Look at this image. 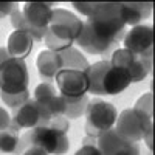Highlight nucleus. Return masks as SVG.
Wrapping results in <instances>:
<instances>
[{"label": "nucleus", "mask_w": 155, "mask_h": 155, "mask_svg": "<svg viewBox=\"0 0 155 155\" xmlns=\"http://www.w3.org/2000/svg\"><path fill=\"white\" fill-rule=\"evenodd\" d=\"M27 147L36 146L44 149L48 155H65L70 150V140L65 134H59L48 126L34 127L22 137Z\"/></svg>", "instance_id": "4"}, {"label": "nucleus", "mask_w": 155, "mask_h": 155, "mask_svg": "<svg viewBox=\"0 0 155 155\" xmlns=\"http://www.w3.org/2000/svg\"><path fill=\"white\" fill-rule=\"evenodd\" d=\"M123 48L135 54H144L153 50V28L152 25L141 23L127 30L123 37Z\"/></svg>", "instance_id": "10"}, {"label": "nucleus", "mask_w": 155, "mask_h": 155, "mask_svg": "<svg viewBox=\"0 0 155 155\" xmlns=\"http://www.w3.org/2000/svg\"><path fill=\"white\" fill-rule=\"evenodd\" d=\"M33 45H34V41H33V37L27 31L14 30L8 36V41H6V47L5 48L8 51L9 58L25 61V58L31 53Z\"/></svg>", "instance_id": "17"}, {"label": "nucleus", "mask_w": 155, "mask_h": 155, "mask_svg": "<svg viewBox=\"0 0 155 155\" xmlns=\"http://www.w3.org/2000/svg\"><path fill=\"white\" fill-rule=\"evenodd\" d=\"M53 118L51 113L41 104H37L34 99H28L22 107H19L17 110H14L11 120L20 130L27 129L31 130L34 127H41V126H48L50 120Z\"/></svg>", "instance_id": "8"}, {"label": "nucleus", "mask_w": 155, "mask_h": 155, "mask_svg": "<svg viewBox=\"0 0 155 155\" xmlns=\"http://www.w3.org/2000/svg\"><path fill=\"white\" fill-rule=\"evenodd\" d=\"M25 149H27V144L19 134L11 130L0 132V152L11 155H22Z\"/></svg>", "instance_id": "20"}, {"label": "nucleus", "mask_w": 155, "mask_h": 155, "mask_svg": "<svg viewBox=\"0 0 155 155\" xmlns=\"http://www.w3.org/2000/svg\"><path fill=\"white\" fill-rule=\"evenodd\" d=\"M0 98H2L3 104H5L9 110L14 112V110H17L19 107H22L25 102L31 98V95H30L28 90H25V92H22V93H17V95H8V93L0 92Z\"/></svg>", "instance_id": "22"}, {"label": "nucleus", "mask_w": 155, "mask_h": 155, "mask_svg": "<svg viewBox=\"0 0 155 155\" xmlns=\"http://www.w3.org/2000/svg\"><path fill=\"white\" fill-rule=\"evenodd\" d=\"M28 84L30 74L25 61L9 58L0 65V92L17 95L28 90Z\"/></svg>", "instance_id": "5"}, {"label": "nucleus", "mask_w": 155, "mask_h": 155, "mask_svg": "<svg viewBox=\"0 0 155 155\" xmlns=\"http://www.w3.org/2000/svg\"><path fill=\"white\" fill-rule=\"evenodd\" d=\"M84 116H85V124L92 126L101 134H104L113 129L116 118H118V110L112 102L104 101L101 98H93L88 101Z\"/></svg>", "instance_id": "7"}, {"label": "nucleus", "mask_w": 155, "mask_h": 155, "mask_svg": "<svg viewBox=\"0 0 155 155\" xmlns=\"http://www.w3.org/2000/svg\"><path fill=\"white\" fill-rule=\"evenodd\" d=\"M110 67L109 59H102L98 61L95 64H90V67L85 71V76L88 79V93L92 96H104L102 93V78H104V73L107 71V68Z\"/></svg>", "instance_id": "18"}, {"label": "nucleus", "mask_w": 155, "mask_h": 155, "mask_svg": "<svg viewBox=\"0 0 155 155\" xmlns=\"http://www.w3.org/2000/svg\"><path fill=\"white\" fill-rule=\"evenodd\" d=\"M48 127L50 129H53V130H56V132H59V134H68V130H70V121L65 118V116H62V115H59V116H53V118L50 120V123H48Z\"/></svg>", "instance_id": "24"}, {"label": "nucleus", "mask_w": 155, "mask_h": 155, "mask_svg": "<svg viewBox=\"0 0 155 155\" xmlns=\"http://www.w3.org/2000/svg\"><path fill=\"white\" fill-rule=\"evenodd\" d=\"M141 113H144L146 116L153 120V93L152 92H147V93H143L138 101L135 102V106L132 107Z\"/></svg>", "instance_id": "23"}, {"label": "nucleus", "mask_w": 155, "mask_h": 155, "mask_svg": "<svg viewBox=\"0 0 155 155\" xmlns=\"http://www.w3.org/2000/svg\"><path fill=\"white\" fill-rule=\"evenodd\" d=\"M130 84H132L130 76L126 70L110 65L104 73V78H102V93H104V96L120 95Z\"/></svg>", "instance_id": "14"}, {"label": "nucleus", "mask_w": 155, "mask_h": 155, "mask_svg": "<svg viewBox=\"0 0 155 155\" xmlns=\"http://www.w3.org/2000/svg\"><path fill=\"white\" fill-rule=\"evenodd\" d=\"M96 141H98V140L85 135V137L82 138V146H96Z\"/></svg>", "instance_id": "31"}, {"label": "nucleus", "mask_w": 155, "mask_h": 155, "mask_svg": "<svg viewBox=\"0 0 155 155\" xmlns=\"http://www.w3.org/2000/svg\"><path fill=\"white\" fill-rule=\"evenodd\" d=\"M22 155H48V153H47L44 149H41V147L30 146V147H27V149H25V152H23Z\"/></svg>", "instance_id": "29"}, {"label": "nucleus", "mask_w": 155, "mask_h": 155, "mask_svg": "<svg viewBox=\"0 0 155 155\" xmlns=\"http://www.w3.org/2000/svg\"><path fill=\"white\" fill-rule=\"evenodd\" d=\"M96 147L102 155H141L137 143H127L118 137L113 129L104 132L96 141Z\"/></svg>", "instance_id": "11"}, {"label": "nucleus", "mask_w": 155, "mask_h": 155, "mask_svg": "<svg viewBox=\"0 0 155 155\" xmlns=\"http://www.w3.org/2000/svg\"><path fill=\"white\" fill-rule=\"evenodd\" d=\"M74 44L81 50H84L85 53H88V54H99V56H106L109 51H112L113 47H115L109 41L102 39L101 36H98L87 22H84L82 31H81L79 36L76 37Z\"/></svg>", "instance_id": "12"}, {"label": "nucleus", "mask_w": 155, "mask_h": 155, "mask_svg": "<svg viewBox=\"0 0 155 155\" xmlns=\"http://www.w3.org/2000/svg\"><path fill=\"white\" fill-rule=\"evenodd\" d=\"M102 39L116 45L126 34V23L121 16V2H98L95 14L85 20Z\"/></svg>", "instance_id": "1"}, {"label": "nucleus", "mask_w": 155, "mask_h": 155, "mask_svg": "<svg viewBox=\"0 0 155 155\" xmlns=\"http://www.w3.org/2000/svg\"><path fill=\"white\" fill-rule=\"evenodd\" d=\"M36 68L44 79V82H54V78L62 70V59L59 53L50 50H42L37 54Z\"/></svg>", "instance_id": "15"}, {"label": "nucleus", "mask_w": 155, "mask_h": 155, "mask_svg": "<svg viewBox=\"0 0 155 155\" xmlns=\"http://www.w3.org/2000/svg\"><path fill=\"white\" fill-rule=\"evenodd\" d=\"M9 126H11V116H9L8 110L3 109V107H0V132L8 130Z\"/></svg>", "instance_id": "27"}, {"label": "nucleus", "mask_w": 155, "mask_h": 155, "mask_svg": "<svg viewBox=\"0 0 155 155\" xmlns=\"http://www.w3.org/2000/svg\"><path fill=\"white\" fill-rule=\"evenodd\" d=\"M82 27H84V22L76 14H73L71 11L65 8H56L51 12V19L47 30L51 34L62 39V41L71 42L74 45L76 37L82 31Z\"/></svg>", "instance_id": "6"}, {"label": "nucleus", "mask_w": 155, "mask_h": 155, "mask_svg": "<svg viewBox=\"0 0 155 155\" xmlns=\"http://www.w3.org/2000/svg\"><path fill=\"white\" fill-rule=\"evenodd\" d=\"M54 87L65 98H82L88 93V79L82 71L61 70L54 78Z\"/></svg>", "instance_id": "9"}, {"label": "nucleus", "mask_w": 155, "mask_h": 155, "mask_svg": "<svg viewBox=\"0 0 155 155\" xmlns=\"http://www.w3.org/2000/svg\"><path fill=\"white\" fill-rule=\"evenodd\" d=\"M152 9L153 5L150 2H121V16L126 27L141 25L152 16Z\"/></svg>", "instance_id": "16"}, {"label": "nucleus", "mask_w": 155, "mask_h": 155, "mask_svg": "<svg viewBox=\"0 0 155 155\" xmlns=\"http://www.w3.org/2000/svg\"><path fill=\"white\" fill-rule=\"evenodd\" d=\"M74 155H102L96 146H82Z\"/></svg>", "instance_id": "28"}, {"label": "nucleus", "mask_w": 155, "mask_h": 155, "mask_svg": "<svg viewBox=\"0 0 155 155\" xmlns=\"http://www.w3.org/2000/svg\"><path fill=\"white\" fill-rule=\"evenodd\" d=\"M143 140L146 141V146H147V149L152 152V149H153V127H152V129H149L147 134L143 137Z\"/></svg>", "instance_id": "30"}, {"label": "nucleus", "mask_w": 155, "mask_h": 155, "mask_svg": "<svg viewBox=\"0 0 155 155\" xmlns=\"http://www.w3.org/2000/svg\"><path fill=\"white\" fill-rule=\"evenodd\" d=\"M16 8H19V3L14 2H0V19H5L11 16V12Z\"/></svg>", "instance_id": "26"}, {"label": "nucleus", "mask_w": 155, "mask_h": 155, "mask_svg": "<svg viewBox=\"0 0 155 155\" xmlns=\"http://www.w3.org/2000/svg\"><path fill=\"white\" fill-rule=\"evenodd\" d=\"M153 127V120L135 109H126L118 113L113 130L127 143H137L143 140L149 129Z\"/></svg>", "instance_id": "3"}, {"label": "nucleus", "mask_w": 155, "mask_h": 155, "mask_svg": "<svg viewBox=\"0 0 155 155\" xmlns=\"http://www.w3.org/2000/svg\"><path fill=\"white\" fill-rule=\"evenodd\" d=\"M22 16L31 27L45 30L48 28V23L51 19V12H53V5L45 3V2H27L23 3L22 8Z\"/></svg>", "instance_id": "13"}, {"label": "nucleus", "mask_w": 155, "mask_h": 155, "mask_svg": "<svg viewBox=\"0 0 155 155\" xmlns=\"http://www.w3.org/2000/svg\"><path fill=\"white\" fill-rule=\"evenodd\" d=\"M152 51H147L144 54H135L126 48H116L112 51L109 62L112 67L126 70L130 76L132 84H137L144 81L152 73Z\"/></svg>", "instance_id": "2"}, {"label": "nucleus", "mask_w": 155, "mask_h": 155, "mask_svg": "<svg viewBox=\"0 0 155 155\" xmlns=\"http://www.w3.org/2000/svg\"><path fill=\"white\" fill-rule=\"evenodd\" d=\"M8 59H9V54H8L6 48L5 47H0V65H2L5 61H8Z\"/></svg>", "instance_id": "32"}, {"label": "nucleus", "mask_w": 155, "mask_h": 155, "mask_svg": "<svg viewBox=\"0 0 155 155\" xmlns=\"http://www.w3.org/2000/svg\"><path fill=\"white\" fill-rule=\"evenodd\" d=\"M96 6H98V2H74L73 3V8L79 12V14L85 16L87 19H90L95 14Z\"/></svg>", "instance_id": "25"}, {"label": "nucleus", "mask_w": 155, "mask_h": 155, "mask_svg": "<svg viewBox=\"0 0 155 155\" xmlns=\"http://www.w3.org/2000/svg\"><path fill=\"white\" fill-rule=\"evenodd\" d=\"M59 54L62 59V70H76V71L85 73L87 68L90 67L85 54L76 47H70L68 50L62 51Z\"/></svg>", "instance_id": "19"}, {"label": "nucleus", "mask_w": 155, "mask_h": 155, "mask_svg": "<svg viewBox=\"0 0 155 155\" xmlns=\"http://www.w3.org/2000/svg\"><path fill=\"white\" fill-rule=\"evenodd\" d=\"M65 98V96H64ZM88 95L82 96V98H65V112H64V116L68 120V121H74V120H79L85 115L87 110V104H88Z\"/></svg>", "instance_id": "21"}]
</instances>
